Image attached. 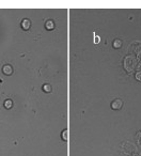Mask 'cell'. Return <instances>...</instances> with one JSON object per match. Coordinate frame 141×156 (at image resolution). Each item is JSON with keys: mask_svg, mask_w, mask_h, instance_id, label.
I'll list each match as a JSON object with an SVG mask.
<instances>
[{"mask_svg": "<svg viewBox=\"0 0 141 156\" xmlns=\"http://www.w3.org/2000/svg\"><path fill=\"white\" fill-rule=\"evenodd\" d=\"M122 106H123V102H122L121 100L119 99H117L115 100L111 103V108L112 109H115V110H118V109H121L122 108Z\"/></svg>", "mask_w": 141, "mask_h": 156, "instance_id": "obj_1", "label": "cell"}, {"mask_svg": "<svg viewBox=\"0 0 141 156\" xmlns=\"http://www.w3.org/2000/svg\"><path fill=\"white\" fill-rule=\"evenodd\" d=\"M2 72L6 74V75H11L12 72H13V70L10 65H4L3 68H2Z\"/></svg>", "mask_w": 141, "mask_h": 156, "instance_id": "obj_2", "label": "cell"}, {"mask_svg": "<svg viewBox=\"0 0 141 156\" xmlns=\"http://www.w3.org/2000/svg\"><path fill=\"white\" fill-rule=\"evenodd\" d=\"M30 25H31V23L28 19H24L21 21V27H22V29L24 30H28L30 28Z\"/></svg>", "mask_w": 141, "mask_h": 156, "instance_id": "obj_3", "label": "cell"}, {"mask_svg": "<svg viewBox=\"0 0 141 156\" xmlns=\"http://www.w3.org/2000/svg\"><path fill=\"white\" fill-rule=\"evenodd\" d=\"M45 27H46V29L48 30H52L54 28V24H53V21L52 20H48L46 21V24H45Z\"/></svg>", "mask_w": 141, "mask_h": 156, "instance_id": "obj_4", "label": "cell"}, {"mask_svg": "<svg viewBox=\"0 0 141 156\" xmlns=\"http://www.w3.org/2000/svg\"><path fill=\"white\" fill-rule=\"evenodd\" d=\"M12 105H13V103H12V101H10V100H7L6 102H4V107H6L7 109L12 108Z\"/></svg>", "mask_w": 141, "mask_h": 156, "instance_id": "obj_5", "label": "cell"}, {"mask_svg": "<svg viewBox=\"0 0 141 156\" xmlns=\"http://www.w3.org/2000/svg\"><path fill=\"white\" fill-rule=\"evenodd\" d=\"M113 46H115L116 48H119L122 46V42L120 41V40H116V41H113Z\"/></svg>", "mask_w": 141, "mask_h": 156, "instance_id": "obj_6", "label": "cell"}, {"mask_svg": "<svg viewBox=\"0 0 141 156\" xmlns=\"http://www.w3.org/2000/svg\"><path fill=\"white\" fill-rule=\"evenodd\" d=\"M43 90L45 92H50L51 91V87L49 86V84H44V86H43Z\"/></svg>", "mask_w": 141, "mask_h": 156, "instance_id": "obj_7", "label": "cell"}, {"mask_svg": "<svg viewBox=\"0 0 141 156\" xmlns=\"http://www.w3.org/2000/svg\"><path fill=\"white\" fill-rule=\"evenodd\" d=\"M136 78H137V80H139V81H141V72H138L136 74Z\"/></svg>", "mask_w": 141, "mask_h": 156, "instance_id": "obj_8", "label": "cell"}, {"mask_svg": "<svg viewBox=\"0 0 141 156\" xmlns=\"http://www.w3.org/2000/svg\"><path fill=\"white\" fill-rule=\"evenodd\" d=\"M98 42H99V37H97V35H96L95 39H94V43H98Z\"/></svg>", "mask_w": 141, "mask_h": 156, "instance_id": "obj_9", "label": "cell"}, {"mask_svg": "<svg viewBox=\"0 0 141 156\" xmlns=\"http://www.w3.org/2000/svg\"><path fill=\"white\" fill-rule=\"evenodd\" d=\"M64 139L66 140V131H64Z\"/></svg>", "mask_w": 141, "mask_h": 156, "instance_id": "obj_10", "label": "cell"}]
</instances>
